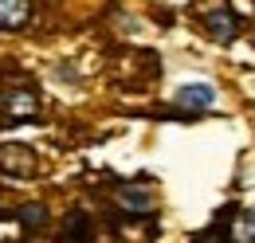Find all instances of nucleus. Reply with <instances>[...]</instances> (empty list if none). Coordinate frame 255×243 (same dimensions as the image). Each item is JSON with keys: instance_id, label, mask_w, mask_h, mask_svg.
<instances>
[{"instance_id": "20e7f679", "label": "nucleus", "mask_w": 255, "mask_h": 243, "mask_svg": "<svg viewBox=\"0 0 255 243\" xmlns=\"http://www.w3.org/2000/svg\"><path fill=\"white\" fill-rule=\"evenodd\" d=\"M208 31L220 39V43H228V39H236V31H240V24H236V16L228 12V8H216L212 16H208Z\"/></svg>"}, {"instance_id": "f03ea898", "label": "nucleus", "mask_w": 255, "mask_h": 243, "mask_svg": "<svg viewBox=\"0 0 255 243\" xmlns=\"http://www.w3.org/2000/svg\"><path fill=\"white\" fill-rule=\"evenodd\" d=\"M177 106H185V110H208L212 102H216V91L208 87V83H185V87H177Z\"/></svg>"}, {"instance_id": "423d86ee", "label": "nucleus", "mask_w": 255, "mask_h": 243, "mask_svg": "<svg viewBox=\"0 0 255 243\" xmlns=\"http://www.w3.org/2000/svg\"><path fill=\"white\" fill-rule=\"evenodd\" d=\"M67 224H71V228H67V240H87V236H91V228H87L91 220H87V216H71Z\"/></svg>"}, {"instance_id": "0eeeda50", "label": "nucleus", "mask_w": 255, "mask_h": 243, "mask_svg": "<svg viewBox=\"0 0 255 243\" xmlns=\"http://www.w3.org/2000/svg\"><path fill=\"white\" fill-rule=\"evenodd\" d=\"M12 114H35V102H32V94H12Z\"/></svg>"}, {"instance_id": "7ed1b4c3", "label": "nucleus", "mask_w": 255, "mask_h": 243, "mask_svg": "<svg viewBox=\"0 0 255 243\" xmlns=\"http://www.w3.org/2000/svg\"><path fill=\"white\" fill-rule=\"evenodd\" d=\"M32 16V0H0V31H20Z\"/></svg>"}, {"instance_id": "39448f33", "label": "nucleus", "mask_w": 255, "mask_h": 243, "mask_svg": "<svg viewBox=\"0 0 255 243\" xmlns=\"http://www.w3.org/2000/svg\"><path fill=\"white\" fill-rule=\"evenodd\" d=\"M118 200H122V208H129V212H145L153 200H149V192H141V188H122L118 192Z\"/></svg>"}, {"instance_id": "f257e3e1", "label": "nucleus", "mask_w": 255, "mask_h": 243, "mask_svg": "<svg viewBox=\"0 0 255 243\" xmlns=\"http://www.w3.org/2000/svg\"><path fill=\"white\" fill-rule=\"evenodd\" d=\"M0 169L8 177H32L35 173V153L28 145H0Z\"/></svg>"}]
</instances>
